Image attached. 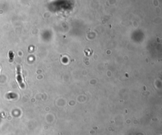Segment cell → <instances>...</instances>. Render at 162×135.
Returning a JSON list of instances; mask_svg holds the SVG:
<instances>
[{
  "label": "cell",
  "mask_w": 162,
  "mask_h": 135,
  "mask_svg": "<svg viewBox=\"0 0 162 135\" xmlns=\"http://www.w3.org/2000/svg\"><path fill=\"white\" fill-rule=\"evenodd\" d=\"M17 81L19 83V85L22 88L24 87L23 83V79L21 76V68L20 66H17Z\"/></svg>",
  "instance_id": "cell-1"
}]
</instances>
